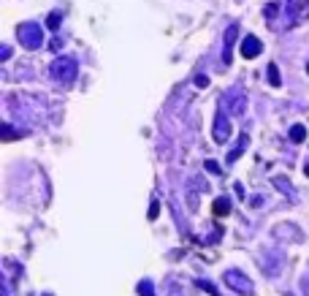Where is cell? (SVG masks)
Listing matches in <instances>:
<instances>
[{"instance_id":"6da1fadb","label":"cell","mask_w":309,"mask_h":296,"mask_svg":"<svg viewBox=\"0 0 309 296\" xmlns=\"http://www.w3.org/2000/svg\"><path fill=\"white\" fill-rule=\"evenodd\" d=\"M52 76L57 79L60 84H74L76 82V76H79V63L74 57H57L52 63Z\"/></svg>"},{"instance_id":"7a4b0ae2","label":"cell","mask_w":309,"mask_h":296,"mask_svg":"<svg viewBox=\"0 0 309 296\" xmlns=\"http://www.w3.org/2000/svg\"><path fill=\"white\" fill-rule=\"evenodd\" d=\"M17 36L25 49H38V46L44 44V27L36 25V22H22L17 27Z\"/></svg>"},{"instance_id":"3957f363","label":"cell","mask_w":309,"mask_h":296,"mask_svg":"<svg viewBox=\"0 0 309 296\" xmlns=\"http://www.w3.org/2000/svg\"><path fill=\"white\" fill-rule=\"evenodd\" d=\"M212 136H215L217 144H225L228 139H231V120H228V112L225 106L220 104L217 106V114H215V130H212Z\"/></svg>"},{"instance_id":"277c9868","label":"cell","mask_w":309,"mask_h":296,"mask_svg":"<svg viewBox=\"0 0 309 296\" xmlns=\"http://www.w3.org/2000/svg\"><path fill=\"white\" fill-rule=\"evenodd\" d=\"M306 6H309V0H288V3H285V14H288V25L290 27L309 19Z\"/></svg>"},{"instance_id":"5b68a950","label":"cell","mask_w":309,"mask_h":296,"mask_svg":"<svg viewBox=\"0 0 309 296\" xmlns=\"http://www.w3.org/2000/svg\"><path fill=\"white\" fill-rule=\"evenodd\" d=\"M223 280H225V285L231 288V291H236V293H252L250 277L244 275V272H239V269H228Z\"/></svg>"},{"instance_id":"8992f818","label":"cell","mask_w":309,"mask_h":296,"mask_svg":"<svg viewBox=\"0 0 309 296\" xmlns=\"http://www.w3.org/2000/svg\"><path fill=\"white\" fill-rule=\"evenodd\" d=\"M223 106L231 109V114H244L247 109V95L242 90H228V95L223 98Z\"/></svg>"},{"instance_id":"52a82bcc","label":"cell","mask_w":309,"mask_h":296,"mask_svg":"<svg viewBox=\"0 0 309 296\" xmlns=\"http://www.w3.org/2000/svg\"><path fill=\"white\" fill-rule=\"evenodd\" d=\"M239 52H242V57H244V60H255L258 54L263 52V41H260L258 36H247V38L242 41Z\"/></svg>"},{"instance_id":"ba28073f","label":"cell","mask_w":309,"mask_h":296,"mask_svg":"<svg viewBox=\"0 0 309 296\" xmlns=\"http://www.w3.org/2000/svg\"><path fill=\"white\" fill-rule=\"evenodd\" d=\"M236 36H239V25H228L225 30V41H223V63L231 65V57H233V44H236Z\"/></svg>"},{"instance_id":"9c48e42d","label":"cell","mask_w":309,"mask_h":296,"mask_svg":"<svg viewBox=\"0 0 309 296\" xmlns=\"http://www.w3.org/2000/svg\"><path fill=\"white\" fill-rule=\"evenodd\" d=\"M247 144H250V136H247V134H242V136H239V142H236V147H233L231 152H228V163H236V160H239L242 155H244V150H247Z\"/></svg>"},{"instance_id":"30bf717a","label":"cell","mask_w":309,"mask_h":296,"mask_svg":"<svg viewBox=\"0 0 309 296\" xmlns=\"http://www.w3.org/2000/svg\"><path fill=\"white\" fill-rule=\"evenodd\" d=\"M212 212H215L217 217H225L228 212H231V201H228L225 196H220V199L215 201V207H212Z\"/></svg>"},{"instance_id":"8fae6325","label":"cell","mask_w":309,"mask_h":296,"mask_svg":"<svg viewBox=\"0 0 309 296\" xmlns=\"http://www.w3.org/2000/svg\"><path fill=\"white\" fill-rule=\"evenodd\" d=\"M304 139H306V128L301 125V122H298V125H293V128H290V142L301 144V142H304Z\"/></svg>"},{"instance_id":"7c38bea8","label":"cell","mask_w":309,"mask_h":296,"mask_svg":"<svg viewBox=\"0 0 309 296\" xmlns=\"http://www.w3.org/2000/svg\"><path fill=\"white\" fill-rule=\"evenodd\" d=\"M268 84L271 87H280L282 79H280V68H277V63H268Z\"/></svg>"},{"instance_id":"4fadbf2b","label":"cell","mask_w":309,"mask_h":296,"mask_svg":"<svg viewBox=\"0 0 309 296\" xmlns=\"http://www.w3.org/2000/svg\"><path fill=\"white\" fill-rule=\"evenodd\" d=\"M60 22H62V14H60V11H52L49 17H46V27H49V30H57Z\"/></svg>"},{"instance_id":"5bb4252c","label":"cell","mask_w":309,"mask_h":296,"mask_svg":"<svg viewBox=\"0 0 309 296\" xmlns=\"http://www.w3.org/2000/svg\"><path fill=\"white\" fill-rule=\"evenodd\" d=\"M274 185H277L280 190H285V193H288V196L293 199V188H290V182L285 180V177H274Z\"/></svg>"},{"instance_id":"9a60e30c","label":"cell","mask_w":309,"mask_h":296,"mask_svg":"<svg viewBox=\"0 0 309 296\" xmlns=\"http://www.w3.org/2000/svg\"><path fill=\"white\" fill-rule=\"evenodd\" d=\"M139 293L141 296H155V288L149 285V283H139Z\"/></svg>"},{"instance_id":"2e32d148","label":"cell","mask_w":309,"mask_h":296,"mask_svg":"<svg viewBox=\"0 0 309 296\" xmlns=\"http://www.w3.org/2000/svg\"><path fill=\"white\" fill-rule=\"evenodd\" d=\"M157 212H160V201H152V204H149V220H155V217H157Z\"/></svg>"},{"instance_id":"e0dca14e","label":"cell","mask_w":309,"mask_h":296,"mask_svg":"<svg viewBox=\"0 0 309 296\" xmlns=\"http://www.w3.org/2000/svg\"><path fill=\"white\" fill-rule=\"evenodd\" d=\"M195 87H201V90H203V87H209V76L198 74V76H195Z\"/></svg>"},{"instance_id":"ac0fdd59","label":"cell","mask_w":309,"mask_h":296,"mask_svg":"<svg viewBox=\"0 0 309 296\" xmlns=\"http://www.w3.org/2000/svg\"><path fill=\"white\" fill-rule=\"evenodd\" d=\"M206 169H209L212 174H223V169H220V163H215V160H206Z\"/></svg>"},{"instance_id":"d6986e66","label":"cell","mask_w":309,"mask_h":296,"mask_svg":"<svg viewBox=\"0 0 309 296\" xmlns=\"http://www.w3.org/2000/svg\"><path fill=\"white\" fill-rule=\"evenodd\" d=\"M14 136H19V134H14L11 125H3V139H14Z\"/></svg>"},{"instance_id":"ffe728a7","label":"cell","mask_w":309,"mask_h":296,"mask_svg":"<svg viewBox=\"0 0 309 296\" xmlns=\"http://www.w3.org/2000/svg\"><path fill=\"white\" fill-rule=\"evenodd\" d=\"M11 57V49L9 46H3V49H0V60H9Z\"/></svg>"},{"instance_id":"44dd1931","label":"cell","mask_w":309,"mask_h":296,"mask_svg":"<svg viewBox=\"0 0 309 296\" xmlns=\"http://www.w3.org/2000/svg\"><path fill=\"white\" fill-rule=\"evenodd\" d=\"M304 171H306V177H309V163H306V169H304Z\"/></svg>"},{"instance_id":"7402d4cb","label":"cell","mask_w":309,"mask_h":296,"mask_svg":"<svg viewBox=\"0 0 309 296\" xmlns=\"http://www.w3.org/2000/svg\"><path fill=\"white\" fill-rule=\"evenodd\" d=\"M306 71H309V65H306Z\"/></svg>"}]
</instances>
